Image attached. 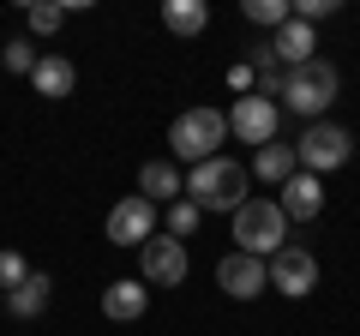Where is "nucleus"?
Masks as SVG:
<instances>
[{
  "instance_id": "ddd939ff",
  "label": "nucleus",
  "mask_w": 360,
  "mask_h": 336,
  "mask_svg": "<svg viewBox=\"0 0 360 336\" xmlns=\"http://www.w3.org/2000/svg\"><path fill=\"white\" fill-rule=\"evenodd\" d=\"M30 84H37V96L60 103V96H72V84H78V66L66 60V54H42V60L30 66Z\"/></svg>"
},
{
  "instance_id": "1a4fd4ad",
  "label": "nucleus",
  "mask_w": 360,
  "mask_h": 336,
  "mask_svg": "<svg viewBox=\"0 0 360 336\" xmlns=\"http://www.w3.org/2000/svg\"><path fill=\"white\" fill-rule=\"evenodd\" d=\"M229 132L240 144H258V150H264V144H276V103H270V96H240V103L229 108Z\"/></svg>"
},
{
  "instance_id": "5701e85b",
  "label": "nucleus",
  "mask_w": 360,
  "mask_h": 336,
  "mask_svg": "<svg viewBox=\"0 0 360 336\" xmlns=\"http://www.w3.org/2000/svg\"><path fill=\"white\" fill-rule=\"evenodd\" d=\"M60 25H66V6H30V30L37 37H54Z\"/></svg>"
},
{
  "instance_id": "39448f33",
  "label": "nucleus",
  "mask_w": 360,
  "mask_h": 336,
  "mask_svg": "<svg viewBox=\"0 0 360 336\" xmlns=\"http://www.w3.org/2000/svg\"><path fill=\"white\" fill-rule=\"evenodd\" d=\"M295 156H300V168H307V174H330V168H342L348 156H354V132L336 127V120H312L307 138L295 144Z\"/></svg>"
},
{
  "instance_id": "aec40b11",
  "label": "nucleus",
  "mask_w": 360,
  "mask_h": 336,
  "mask_svg": "<svg viewBox=\"0 0 360 336\" xmlns=\"http://www.w3.org/2000/svg\"><path fill=\"white\" fill-rule=\"evenodd\" d=\"M246 18H252V25H276V30H283L295 13H288V0H246Z\"/></svg>"
},
{
  "instance_id": "f3484780",
  "label": "nucleus",
  "mask_w": 360,
  "mask_h": 336,
  "mask_svg": "<svg viewBox=\"0 0 360 336\" xmlns=\"http://www.w3.org/2000/svg\"><path fill=\"white\" fill-rule=\"evenodd\" d=\"M49 288H54L49 276H42V271H30L25 283H18L13 295H6V312H13V318H37V312L49 306Z\"/></svg>"
},
{
  "instance_id": "423d86ee",
  "label": "nucleus",
  "mask_w": 360,
  "mask_h": 336,
  "mask_svg": "<svg viewBox=\"0 0 360 336\" xmlns=\"http://www.w3.org/2000/svg\"><path fill=\"white\" fill-rule=\"evenodd\" d=\"M139 271L150 288H180L186 283V271H193V259H186V240H174V234H150V240L139 246Z\"/></svg>"
},
{
  "instance_id": "9d476101",
  "label": "nucleus",
  "mask_w": 360,
  "mask_h": 336,
  "mask_svg": "<svg viewBox=\"0 0 360 336\" xmlns=\"http://www.w3.org/2000/svg\"><path fill=\"white\" fill-rule=\"evenodd\" d=\"M150 234H156V205L144 193L139 198H120V205L108 210V240H115V246H144Z\"/></svg>"
},
{
  "instance_id": "412c9836",
  "label": "nucleus",
  "mask_w": 360,
  "mask_h": 336,
  "mask_svg": "<svg viewBox=\"0 0 360 336\" xmlns=\"http://www.w3.org/2000/svg\"><path fill=\"white\" fill-rule=\"evenodd\" d=\"M25 276H30V264H25V259H18L13 246H0V288H6V295H13V288H18V283H25Z\"/></svg>"
},
{
  "instance_id": "b1692460",
  "label": "nucleus",
  "mask_w": 360,
  "mask_h": 336,
  "mask_svg": "<svg viewBox=\"0 0 360 336\" xmlns=\"http://www.w3.org/2000/svg\"><path fill=\"white\" fill-rule=\"evenodd\" d=\"M330 13H336V0H300V6H295L300 25H319V18H330Z\"/></svg>"
},
{
  "instance_id": "2eb2a0df",
  "label": "nucleus",
  "mask_w": 360,
  "mask_h": 336,
  "mask_svg": "<svg viewBox=\"0 0 360 336\" xmlns=\"http://www.w3.org/2000/svg\"><path fill=\"white\" fill-rule=\"evenodd\" d=\"M270 54H276V60L288 66V72H295V66H307L312 60V49H319V37H312V25H300V18H288L283 30H276V42H264Z\"/></svg>"
},
{
  "instance_id": "20e7f679",
  "label": "nucleus",
  "mask_w": 360,
  "mask_h": 336,
  "mask_svg": "<svg viewBox=\"0 0 360 336\" xmlns=\"http://www.w3.org/2000/svg\"><path fill=\"white\" fill-rule=\"evenodd\" d=\"M283 103L295 108V115L319 120L324 108L336 103V66H330V60H319V54H312L307 66H295V72L283 78Z\"/></svg>"
},
{
  "instance_id": "f03ea898",
  "label": "nucleus",
  "mask_w": 360,
  "mask_h": 336,
  "mask_svg": "<svg viewBox=\"0 0 360 336\" xmlns=\"http://www.w3.org/2000/svg\"><path fill=\"white\" fill-rule=\"evenodd\" d=\"M186 198L198 210H240L246 205V168L234 156H210L186 174Z\"/></svg>"
},
{
  "instance_id": "9b49d317",
  "label": "nucleus",
  "mask_w": 360,
  "mask_h": 336,
  "mask_svg": "<svg viewBox=\"0 0 360 336\" xmlns=\"http://www.w3.org/2000/svg\"><path fill=\"white\" fill-rule=\"evenodd\" d=\"M276 205H283V217H288V222H312V217L324 210V181L300 168L295 181H283V198H276Z\"/></svg>"
},
{
  "instance_id": "6e6552de",
  "label": "nucleus",
  "mask_w": 360,
  "mask_h": 336,
  "mask_svg": "<svg viewBox=\"0 0 360 336\" xmlns=\"http://www.w3.org/2000/svg\"><path fill=\"white\" fill-rule=\"evenodd\" d=\"M217 288L229 300H258L270 288V271H264V259H252V252H222V264H217Z\"/></svg>"
},
{
  "instance_id": "a211bd4d",
  "label": "nucleus",
  "mask_w": 360,
  "mask_h": 336,
  "mask_svg": "<svg viewBox=\"0 0 360 336\" xmlns=\"http://www.w3.org/2000/svg\"><path fill=\"white\" fill-rule=\"evenodd\" d=\"M162 25L174 30V37H198V30L210 25V6L205 0H162Z\"/></svg>"
},
{
  "instance_id": "7ed1b4c3",
  "label": "nucleus",
  "mask_w": 360,
  "mask_h": 336,
  "mask_svg": "<svg viewBox=\"0 0 360 336\" xmlns=\"http://www.w3.org/2000/svg\"><path fill=\"white\" fill-rule=\"evenodd\" d=\"M234 240H240V252H252V259H276L288 246V217L276 198H246L240 210H234Z\"/></svg>"
},
{
  "instance_id": "dca6fc26",
  "label": "nucleus",
  "mask_w": 360,
  "mask_h": 336,
  "mask_svg": "<svg viewBox=\"0 0 360 336\" xmlns=\"http://www.w3.org/2000/svg\"><path fill=\"white\" fill-rule=\"evenodd\" d=\"M252 174H258V181H270V186L295 181V174H300V156H295V144H283V138H276V144H264V150L252 156Z\"/></svg>"
},
{
  "instance_id": "0eeeda50",
  "label": "nucleus",
  "mask_w": 360,
  "mask_h": 336,
  "mask_svg": "<svg viewBox=\"0 0 360 336\" xmlns=\"http://www.w3.org/2000/svg\"><path fill=\"white\" fill-rule=\"evenodd\" d=\"M264 271H270V288L288 295V300H307L319 288V259H312L307 246H283L276 259H264Z\"/></svg>"
},
{
  "instance_id": "f257e3e1",
  "label": "nucleus",
  "mask_w": 360,
  "mask_h": 336,
  "mask_svg": "<svg viewBox=\"0 0 360 336\" xmlns=\"http://www.w3.org/2000/svg\"><path fill=\"white\" fill-rule=\"evenodd\" d=\"M222 144H229V115L222 108H186V115H174V127H168V150L180 156V162H210V156H222Z\"/></svg>"
},
{
  "instance_id": "4be33fe9",
  "label": "nucleus",
  "mask_w": 360,
  "mask_h": 336,
  "mask_svg": "<svg viewBox=\"0 0 360 336\" xmlns=\"http://www.w3.org/2000/svg\"><path fill=\"white\" fill-rule=\"evenodd\" d=\"M0 60H6V72H25V78H30V66H37V54H30V42H25V37H13L6 49H0Z\"/></svg>"
},
{
  "instance_id": "f8f14e48",
  "label": "nucleus",
  "mask_w": 360,
  "mask_h": 336,
  "mask_svg": "<svg viewBox=\"0 0 360 336\" xmlns=\"http://www.w3.org/2000/svg\"><path fill=\"white\" fill-rule=\"evenodd\" d=\"M103 312H108L115 324L144 318V312H150V288L132 283V276H120V283H108V288H103Z\"/></svg>"
},
{
  "instance_id": "6ab92c4d",
  "label": "nucleus",
  "mask_w": 360,
  "mask_h": 336,
  "mask_svg": "<svg viewBox=\"0 0 360 336\" xmlns=\"http://www.w3.org/2000/svg\"><path fill=\"white\" fill-rule=\"evenodd\" d=\"M198 217H205V210H198L193 198H174V205H168V234H174V240H186V234L198 228Z\"/></svg>"
},
{
  "instance_id": "4468645a",
  "label": "nucleus",
  "mask_w": 360,
  "mask_h": 336,
  "mask_svg": "<svg viewBox=\"0 0 360 336\" xmlns=\"http://www.w3.org/2000/svg\"><path fill=\"white\" fill-rule=\"evenodd\" d=\"M139 193L150 198V205H174V198H186V181H180L174 162H162V156H156V162L139 168Z\"/></svg>"
}]
</instances>
